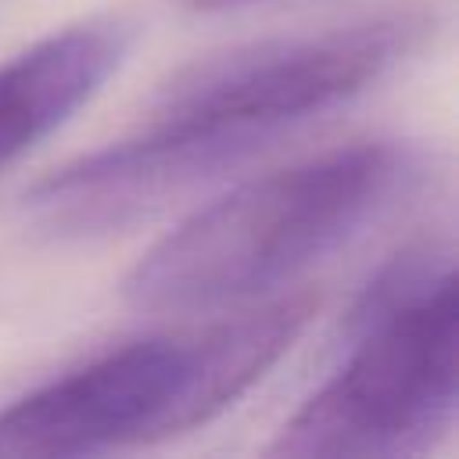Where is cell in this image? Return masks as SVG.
Returning a JSON list of instances; mask_svg holds the SVG:
<instances>
[{"label":"cell","mask_w":459,"mask_h":459,"mask_svg":"<svg viewBox=\"0 0 459 459\" xmlns=\"http://www.w3.org/2000/svg\"><path fill=\"white\" fill-rule=\"evenodd\" d=\"M416 172L412 147L366 140L247 179L147 247L122 298L140 312H197L265 294L377 222Z\"/></svg>","instance_id":"6da1fadb"},{"label":"cell","mask_w":459,"mask_h":459,"mask_svg":"<svg viewBox=\"0 0 459 459\" xmlns=\"http://www.w3.org/2000/svg\"><path fill=\"white\" fill-rule=\"evenodd\" d=\"M312 294L115 348L0 409V459H68L186 434L247 394L298 341Z\"/></svg>","instance_id":"7a4b0ae2"},{"label":"cell","mask_w":459,"mask_h":459,"mask_svg":"<svg viewBox=\"0 0 459 459\" xmlns=\"http://www.w3.org/2000/svg\"><path fill=\"white\" fill-rule=\"evenodd\" d=\"M348 359L276 430L273 455H416L455 420L459 287L441 247L402 251L348 319Z\"/></svg>","instance_id":"3957f363"},{"label":"cell","mask_w":459,"mask_h":459,"mask_svg":"<svg viewBox=\"0 0 459 459\" xmlns=\"http://www.w3.org/2000/svg\"><path fill=\"white\" fill-rule=\"evenodd\" d=\"M427 29L398 11L319 36L262 39L194 61L172 75L151 108V122L204 126L273 140L298 118L377 82Z\"/></svg>","instance_id":"277c9868"},{"label":"cell","mask_w":459,"mask_h":459,"mask_svg":"<svg viewBox=\"0 0 459 459\" xmlns=\"http://www.w3.org/2000/svg\"><path fill=\"white\" fill-rule=\"evenodd\" d=\"M265 143L269 140L230 129L147 122L143 133L54 169L25 201L54 233H104L143 219Z\"/></svg>","instance_id":"5b68a950"},{"label":"cell","mask_w":459,"mask_h":459,"mask_svg":"<svg viewBox=\"0 0 459 459\" xmlns=\"http://www.w3.org/2000/svg\"><path fill=\"white\" fill-rule=\"evenodd\" d=\"M133 25L118 14L57 29L0 65V165L65 126L126 61Z\"/></svg>","instance_id":"8992f818"},{"label":"cell","mask_w":459,"mask_h":459,"mask_svg":"<svg viewBox=\"0 0 459 459\" xmlns=\"http://www.w3.org/2000/svg\"><path fill=\"white\" fill-rule=\"evenodd\" d=\"M179 4L190 11H201V14H215V11H233V7H244L255 0H179Z\"/></svg>","instance_id":"52a82bcc"}]
</instances>
